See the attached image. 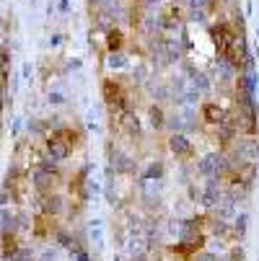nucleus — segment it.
I'll use <instances>...</instances> for the list:
<instances>
[{"mask_svg": "<svg viewBox=\"0 0 259 261\" xmlns=\"http://www.w3.org/2000/svg\"><path fill=\"white\" fill-rule=\"evenodd\" d=\"M81 135L76 132V129H70V127H65V124H60V127H55L50 135H47V140H44V145H47V153H50V158L52 161H67L70 155H73V150L78 147V140Z\"/></svg>", "mask_w": 259, "mask_h": 261, "instance_id": "nucleus-1", "label": "nucleus"}, {"mask_svg": "<svg viewBox=\"0 0 259 261\" xmlns=\"http://www.w3.org/2000/svg\"><path fill=\"white\" fill-rule=\"evenodd\" d=\"M101 98L106 101V106L112 109V114H122L130 109V88L122 78H106L101 83Z\"/></svg>", "mask_w": 259, "mask_h": 261, "instance_id": "nucleus-2", "label": "nucleus"}, {"mask_svg": "<svg viewBox=\"0 0 259 261\" xmlns=\"http://www.w3.org/2000/svg\"><path fill=\"white\" fill-rule=\"evenodd\" d=\"M233 168V161L226 150H220V153H210L205 155L200 163H197V171L205 176V178H220L223 181V176Z\"/></svg>", "mask_w": 259, "mask_h": 261, "instance_id": "nucleus-3", "label": "nucleus"}, {"mask_svg": "<svg viewBox=\"0 0 259 261\" xmlns=\"http://www.w3.org/2000/svg\"><path fill=\"white\" fill-rule=\"evenodd\" d=\"M158 34L163 39H181L184 36V16L179 8L169 6L163 13H158Z\"/></svg>", "mask_w": 259, "mask_h": 261, "instance_id": "nucleus-4", "label": "nucleus"}, {"mask_svg": "<svg viewBox=\"0 0 259 261\" xmlns=\"http://www.w3.org/2000/svg\"><path fill=\"white\" fill-rule=\"evenodd\" d=\"M228 155L233 163H249L259 158V140H254L251 135H244L241 140L236 137L233 145L228 147Z\"/></svg>", "mask_w": 259, "mask_h": 261, "instance_id": "nucleus-5", "label": "nucleus"}, {"mask_svg": "<svg viewBox=\"0 0 259 261\" xmlns=\"http://www.w3.org/2000/svg\"><path fill=\"white\" fill-rule=\"evenodd\" d=\"M239 119H236V111H226L223 119H220V124L215 127V137L220 142V147L223 150H228V147L233 145V140L239 137Z\"/></svg>", "mask_w": 259, "mask_h": 261, "instance_id": "nucleus-6", "label": "nucleus"}, {"mask_svg": "<svg viewBox=\"0 0 259 261\" xmlns=\"http://www.w3.org/2000/svg\"><path fill=\"white\" fill-rule=\"evenodd\" d=\"M169 150L181 161H190V158H195V142L187 137V132H171L169 135Z\"/></svg>", "mask_w": 259, "mask_h": 261, "instance_id": "nucleus-7", "label": "nucleus"}, {"mask_svg": "<svg viewBox=\"0 0 259 261\" xmlns=\"http://www.w3.org/2000/svg\"><path fill=\"white\" fill-rule=\"evenodd\" d=\"M220 6V0H187V18L190 21H207V16H213Z\"/></svg>", "mask_w": 259, "mask_h": 261, "instance_id": "nucleus-8", "label": "nucleus"}, {"mask_svg": "<svg viewBox=\"0 0 259 261\" xmlns=\"http://www.w3.org/2000/svg\"><path fill=\"white\" fill-rule=\"evenodd\" d=\"M223 114H226V111L218 106V101H205V103L200 106V119H202L205 124H210V127H218L220 119H223Z\"/></svg>", "mask_w": 259, "mask_h": 261, "instance_id": "nucleus-9", "label": "nucleus"}, {"mask_svg": "<svg viewBox=\"0 0 259 261\" xmlns=\"http://www.w3.org/2000/svg\"><path fill=\"white\" fill-rule=\"evenodd\" d=\"M104 42H106V52H120V49H125V31H122L120 26H109Z\"/></svg>", "mask_w": 259, "mask_h": 261, "instance_id": "nucleus-10", "label": "nucleus"}, {"mask_svg": "<svg viewBox=\"0 0 259 261\" xmlns=\"http://www.w3.org/2000/svg\"><path fill=\"white\" fill-rule=\"evenodd\" d=\"M42 210L50 215V217H57L62 210H65V202H62V197L60 194H42Z\"/></svg>", "mask_w": 259, "mask_h": 261, "instance_id": "nucleus-11", "label": "nucleus"}, {"mask_svg": "<svg viewBox=\"0 0 259 261\" xmlns=\"http://www.w3.org/2000/svg\"><path fill=\"white\" fill-rule=\"evenodd\" d=\"M166 122H169V117H166V111H163L161 103H151V106H148V124H151L153 129H163Z\"/></svg>", "mask_w": 259, "mask_h": 261, "instance_id": "nucleus-12", "label": "nucleus"}, {"mask_svg": "<svg viewBox=\"0 0 259 261\" xmlns=\"http://www.w3.org/2000/svg\"><path fill=\"white\" fill-rule=\"evenodd\" d=\"M112 168H114V173H132V171H135V161H132L130 155L114 150V155H112Z\"/></svg>", "mask_w": 259, "mask_h": 261, "instance_id": "nucleus-13", "label": "nucleus"}, {"mask_svg": "<svg viewBox=\"0 0 259 261\" xmlns=\"http://www.w3.org/2000/svg\"><path fill=\"white\" fill-rule=\"evenodd\" d=\"M18 248H21V246H18L16 233H13V230H3V256H6V258H11Z\"/></svg>", "mask_w": 259, "mask_h": 261, "instance_id": "nucleus-14", "label": "nucleus"}, {"mask_svg": "<svg viewBox=\"0 0 259 261\" xmlns=\"http://www.w3.org/2000/svg\"><path fill=\"white\" fill-rule=\"evenodd\" d=\"M190 86L197 88L200 93H202V91H210V81H207V75H205V72H200V70H192V67H190Z\"/></svg>", "mask_w": 259, "mask_h": 261, "instance_id": "nucleus-15", "label": "nucleus"}, {"mask_svg": "<svg viewBox=\"0 0 259 261\" xmlns=\"http://www.w3.org/2000/svg\"><path fill=\"white\" fill-rule=\"evenodd\" d=\"M153 178H156V181L163 178V163H161V161H153L151 166H148V171L143 173V181H153Z\"/></svg>", "mask_w": 259, "mask_h": 261, "instance_id": "nucleus-16", "label": "nucleus"}, {"mask_svg": "<svg viewBox=\"0 0 259 261\" xmlns=\"http://www.w3.org/2000/svg\"><path fill=\"white\" fill-rule=\"evenodd\" d=\"M106 65L112 67V70H122V67H127V57L122 55V49H120V52H109Z\"/></svg>", "mask_w": 259, "mask_h": 261, "instance_id": "nucleus-17", "label": "nucleus"}, {"mask_svg": "<svg viewBox=\"0 0 259 261\" xmlns=\"http://www.w3.org/2000/svg\"><path fill=\"white\" fill-rule=\"evenodd\" d=\"M246 225H249V217H246V215H239V217L233 220V236H236L239 241L246 236Z\"/></svg>", "mask_w": 259, "mask_h": 261, "instance_id": "nucleus-18", "label": "nucleus"}, {"mask_svg": "<svg viewBox=\"0 0 259 261\" xmlns=\"http://www.w3.org/2000/svg\"><path fill=\"white\" fill-rule=\"evenodd\" d=\"M11 261H34V256H31V251H29V248H23V246H21V248L11 256Z\"/></svg>", "mask_w": 259, "mask_h": 261, "instance_id": "nucleus-19", "label": "nucleus"}, {"mask_svg": "<svg viewBox=\"0 0 259 261\" xmlns=\"http://www.w3.org/2000/svg\"><path fill=\"white\" fill-rule=\"evenodd\" d=\"M192 261H218V256H215V253H210V251H205V248H202V251H197V253H195V256H192Z\"/></svg>", "mask_w": 259, "mask_h": 261, "instance_id": "nucleus-20", "label": "nucleus"}, {"mask_svg": "<svg viewBox=\"0 0 259 261\" xmlns=\"http://www.w3.org/2000/svg\"><path fill=\"white\" fill-rule=\"evenodd\" d=\"M244 258H246L244 248H241V246H233V248H231V253H228V261H244Z\"/></svg>", "mask_w": 259, "mask_h": 261, "instance_id": "nucleus-21", "label": "nucleus"}, {"mask_svg": "<svg viewBox=\"0 0 259 261\" xmlns=\"http://www.w3.org/2000/svg\"><path fill=\"white\" fill-rule=\"evenodd\" d=\"M76 258H78V261H91V256H88V251H86V248L76 251Z\"/></svg>", "mask_w": 259, "mask_h": 261, "instance_id": "nucleus-22", "label": "nucleus"}, {"mask_svg": "<svg viewBox=\"0 0 259 261\" xmlns=\"http://www.w3.org/2000/svg\"><path fill=\"white\" fill-rule=\"evenodd\" d=\"M50 101H55V103H62L65 98H62V93H52V96H50Z\"/></svg>", "mask_w": 259, "mask_h": 261, "instance_id": "nucleus-23", "label": "nucleus"}, {"mask_svg": "<svg viewBox=\"0 0 259 261\" xmlns=\"http://www.w3.org/2000/svg\"><path fill=\"white\" fill-rule=\"evenodd\" d=\"M132 261H145V256H135V258H132Z\"/></svg>", "mask_w": 259, "mask_h": 261, "instance_id": "nucleus-24", "label": "nucleus"}, {"mask_svg": "<svg viewBox=\"0 0 259 261\" xmlns=\"http://www.w3.org/2000/svg\"><path fill=\"white\" fill-rule=\"evenodd\" d=\"M0 34H3V23H0ZM0 39H3V36H0Z\"/></svg>", "mask_w": 259, "mask_h": 261, "instance_id": "nucleus-25", "label": "nucleus"}, {"mask_svg": "<svg viewBox=\"0 0 259 261\" xmlns=\"http://www.w3.org/2000/svg\"><path fill=\"white\" fill-rule=\"evenodd\" d=\"M220 3H231V0H220Z\"/></svg>", "mask_w": 259, "mask_h": 261, "instance_id": "nucleus-26", "label": "nucleus"}]
</instances>
